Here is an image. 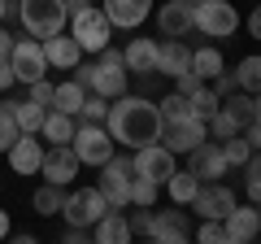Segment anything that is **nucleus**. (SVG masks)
<instances>
[{
  "label": "nucleus",
  "mask_w": 261,
  "mask_h": 244,
  "mask_svg": "<svg viewBox=\"0 0 261 244\" xmlns=\"http://www.w3.org/2000/svg\"><path fill=\"white\" fill-rule=\"evenodd\" d=\"M109 122V135L113 144H126V149H144V144H157L161 140V109L148 101V96H118L105 113Z\"/></svg>",
  "instance_id": "obj_1"
},
{
  "label": "nucleus",
  "mask_w": 261,
  "mask_h": 244,
  "mask_svg": "<svg viewBox=\"0 0 261 244\" xmlns=\"http://www.w3.org/2000/svg\"><path fill=\"white\" fill-rule=\"evenodd\" d=\"M18 13H22V27H27L31 39H48V35H57V31L65 27V18H70L65 0H22Z\"/></svg>",
  "instance_id": "obj_2"
},
{
  "label": "nucleus",
  "mask_w": 261,
  "mask_h": 244,
  "mask_svg": "<svg viewBox=\"0 0 261 244\" xmlns=\"http://www.w3.org/2000/svg\"><path fill=\"white\" fill-rule=\"evenodd\" d=\"M70 35L79 39V48L83 53H100V48H109V18H105V9H96V5H83V9L70 13Z\"/></svg>",
  "instance_id": "obj_3"
},
{
  "label": "nucleus",
  "mask_w": 261,
  "mask_h": 244,
  "mask_svg": "<svg viewBox=\"0 0 261 244\" xmlns=\"http://www.w3.org/2000/svg\"><path fill=\"white\" fill-rule=\"evenodd\" d=\"M70 149H74L79 166H105V161L113 157V135H109V127H100V122H79Z\"/></svg>",
  "instance_id": "obj_4"
},
{
  "label": "nucleus",
  "mask_w": 261,
  "mask_h": 244,
  "mask_svg": "<svg viewBox=\"0 0 261 244\" xmlns=\"http://www.w3.org/2000/svg\"><path fill=\"white\" fill-rule=\"evenodd\" d=\"M126 79H130V70L122 61V53L118 48H100V61H96V75L87 83V92L105 96V101H118V96H126Z\"/></svg>",
  "instance_id": "obj_5"
},
{
  "label": "nucleus",
  "mask_w": 261,
  "mask_h": 244,
  "mask_svg": "<svg viewBox=\"0 0 261 244\" xmlns=\"http://www.w3.org/2000/svg\"><path fill=\"white\" fill-rule=\"evenodd\" d=\"M192 13H196V31L209 39H226L240 31V13L231 0H200V5H192Z\"/></svg>",
  "instance_id": "obj_6"
},
{
  "label": "nucleus",
  "mask_w": 261,
  "mask_h": 244,
  "mask_svg": "<svg viewBox=\"0 0 261 244\" xmlns=\"http://www.w3.org/2000/svg\"><path fill=\"white\" fill-rule=\"evenodd\" d=\"M105 209H109V201L100 197V188H79V192H65L61 218L70 227H96Z\"/></svg>",
  "instance_id": "obj_7"
},
{
  "label": "nucleus",
  "mask_w": 261,
  "mask_h": 244,
  "mask_svg": "<svg viewBox=\"0 0 261 244\" xmlns=\"http://www.w3.org/2000/svg\"><path fill=\"white\" fill-rule=\"evenodd\" d=\"M9 66H13V79L18 83H35V79H48V57H44V44L35 39H13V53H9Z\"/></svg>",
  "instance_id": "obj_8"
},
{
  "label": "nucleus",
  "mask_w": 261,
  "mask_h": 244,
  "mask_svg": "<svg viewBox=\"0 0 261 244\" xmlns=\"http://www.w3.org/2000/svg\"><path fill=\"white\" fill-rule=\"evenodd\" d=\"M130 166H135V175L152 179V183L161 188V183L174 175V153L157 140V144H144V149H130Z\"/></svg>",
  "instance_id": "obj_9"
},
{
  "label": "nucleus",
  "mask_w": 261,
  "mask_h": 244,
  "mask_svg": "<svg viewBox=\"0 0 261 244\" xmlns=\"http://www.w3.org/2000/svg\"><path fill=\"white\" fill-rule=\"evenodd\" d=\"M187 170H192L200 183H218V179L231 170V166H226V153H222V140H218V144L200 140L192 153H187Z\"/></svg>",
  "instance_id": "obj_10"
},
{
  "label": "nucleus",
  "mask_w": 261,
  "mask_h": 244,
  "mask_svg": "<svg viewBox=\"0 0 261 244\" xmlns=\"http://www.w3.org/2000/svg\"><path fill=\"white\" fill-rule=\"evenodd\" d=\"M200 140H209V127L200 118H178V122H166L161 127V144L170 153H192Z\"/></svg>",
  "instance_id": "obj_11"
},
{
  "label": "nucleus",
  "mask_w": 261,
  "mask_h": 244,
  "mask_svg": "<svg viewBox=\"0 0 261 244\" xmlns=\"http://www.w3.org/2000/svg\"><path fill=\"white\" fill-rule=\"evenodd\" d=\"M39 175L48 179V183H70V179H79V157L70 144H53V149L44 153V161H39Z\"/></svg>",
  "instance_id": "obj_12"
},
{
  "label": "nucleus",
  "mask_w": 261,
  "mask_h": 244,
  "mask_svg": "<svg viewBox=\"0 0 261 244\" xmlns=\"http://www.w3.org/2000/svg\"><path fill=\"white\" fill-rule=\"evenodd\" d=\"M192 209L200 218H226L235 209V192L226 183H200V192L192 197Z\"/></svg>",
  "instance_id": "obj_13"
},
{
  "label": "nucleus",
  "mask_w": 261,
  "mask_h": 244,
  "mask_svg": "<svg viewBox=\"0 0 261 244\" xmlns=\"http://www.w3.org/2000/svg\"><path fill=\"white\" fill-rule=\"evenodd\" d=\"M157 27L166 39H183L187 31H196V13L187 0H170V5H161L157 9Z\"/></svg>",
  "instance_id": "obj_14"
},
{
  "label": "nucleus",
  "mask_w": 261,
  "mask_h": 244,
  "mask_svg": "<svg viewBox=\"0 0 261 244\" xmlns=\"http://www.w3.org/2000/svg\"><path fill=\"white\" fill-rule=\"evenodd\" d=\"M39 161H44V144H39L35 131H22L18 140L9 144V166L18 175H39Z\"/></svg>",
  "instance_id": "obj_15"
},
{
  "label": "nucleus",
  "mask_w": 261,
  "mask_h": 244,
  "mask_svg": "<svg viewBox=\"0 0 261 244\" xmlns=\"http://www.w3.org/2000/svg\"><path fill=\"white\" fill-rule=\"evenodd\" d=\"M148 240H157V244H178V240H192L187 214H183V209H161V214H152V231H148Z\"/></svg>",
  "instance_id": "obj_16"
},
{
  "label": "nucleus",
  "mask_w": 261,
  "mask_h": 244,
  "mask_svg": "<svg viewBox=\"0 0 261 244\" xmlns=\"http://www.w3.org/2000/svg\"><path fill=\"white\" fill-rule=\"evenodd\" d=\"M96 188H100V197L109 201V209H126L130 205V175L118 170L113 161L100 166V183H96Z\"/></svg>",
  "instance_id": "obj_17"
},
{
  "label": "nucleus",
  "mask_w": 261,
  "mask_h": 244,
  "mask_svg": "<svg viewBox=\"0 0 261 244\" xmlns=\"http://www.w3.org/2000/svg\"><path fill=\"white\" fill-rule=\"evenodd\" d=\"M100 5H105L109 27H122V31H135L152 9V0H100Z\"/></svg>",
  "instance_id": "obj_18"
},
{
  "label": "nucleus",
  "mask_w": 261,
  "mask_h": 244,
  "mask_svg": "<svg viewBox=\"0 0 261 244\" xmlns=\"http://www.w3.org/2000/svg\"><path fill=\"white\" fill-rule=\"evenodd\" d=\"M157 48L152 39H130L126 53H122V61H126L130 75H140V79H157Z\"/></svg>",
  "instance_id": "obj_19"
},
{
  "label": "nucleus",
  "mask_w": 261,
  "mask_h": 244,
  "mask_svg": "<svg viewBox=\"0 0 261 244\" xmlns=\"http://www.w3.org/2000/svg\"><path fill=\"white\" fill-rule=\"evenodd\" d=\"M44 57H48V66H57V70H74V66H79V57H83V48H79L74 35L57 31V35L44 39Z\"/></svg>",
  "instance_id": "obj_20"
},
{
  "label": "nucleus",
  "mask_w": 261,
  "mask_h": 244,
  "mask_svg": "<svg viewBox=\"0 0 261 244\" xmlns=\"http://www.w3.org/2000/svg\"><path fill=\"white\" fill-rule=\"evenodd\" d=\"M226 223V240L231 244H244V240H252V235L261 231V214H257V205H235L231 214L222 218Z\"/></svg>",
  "instance_id": "obj_21"
},
{
  "label": "nucleus",
  "mask_w": 261,
  "mask_h": 244,
  "mask_svg": "<svg viewBox=\"0 0 261 244\" xmlns=\"http://www.w3.org/2000/svg\"><path fill=\"white\" fill-rule=\"evenodd\" d=\"M183 70H192V48H187L183 39H166V44L157 48V75L174 79V75H183Z\"/></svg>",
  "instance_id": "obj_22"
},
{
  "label": "nucleus",
  "mask_w": 261,
  "mask_h": 244,
  "mask_svg": "<svg viewBox=\"0 0 261 244\" xmlns=\"http://www.w3.org/2000/svg\"><path fill=\"white\" fill-rule=\"evenodd\" d=\"M74 113H61V109H48L44 113V127H39V135H44L48 144H70L74 140Z\"/></svg>",
  "instance_id": "obj_23"
},
{
  "label": "nucleus",
  "mask_w": 261,
  "mask_h": 244,
  "mask_svg": "<svg viewBox=\"0 0 261 244\" xmlns=\"http://www.w3.org/2000/svg\"><path fill=\"white\" fill-rule=\"evenodd\" d=\"M96 240L100 244H126V240H135V235H130V223L118 214V209H105L100 223H96Z\"/></svg>",
  "instance_id": "obj_24"
},
{
  "label": "nucleus",
  "mask_w": 261,
  "mask_h": 244,
  "mask_svg": "<svg viewBox=\"0 0 261 244\" xmlns=\"http://www.w3.org/2000/svg\"><path fill=\"white\" fill-rule=\"evenodd\" d=\"M83 96H87V87L79 83V79H70V83H57V87H53V109H61V113H79V109H83Z\"/></svg>",
  "instance_id": "obj_25"
},
{
  "label": "nucleus",
  "mask_w": 261,
  "mask_h": 244,
  "mask_svg": "<svg viewBox=\"0 0 261 244\" xmlns=\"http://www.w3.org/2000/svg\"><path fill=\"white\" fill-rule=\"evenodd\" d=\"M13 105V122H18V131H35L39 135V127H44V105H35V101H9Z\"/></svg>",
  "instance_id": "obj_26"
},
{
  "label": "nucleus",
  "mask_w": 261,
  "mask_h": 244,
  "mask_svg": "<svg viewBox=\"0 0 261 244\" xmlns=\"http://www.w3.org/2000/svg\"><path fill=\"white\" fill-rule=\"evenodd\" d=\"M166 188H170V197H174V205H192V197L200 192V179H196L192 170H183V175L174 170V175L166 179Z\"/></svg>",
  "instance_id": "obj_27"
},
{
  "label": "nucleus",
  "mask_w": 261,
  "mask_h": 244,
  "mask_svg": "<svg viewBox=\"0 0 261 244\" xmlns=\"http://www.w3.org/2000/svg\"><path fill=\"white\" fill-rule=\"evenodd\" d=\"M35 214H44V218H53V214H61V205H65V188L61 183H44V188L35 192Z\"/></svg>",
  "instance_id": "obj_28"
},
{
  "label": "nucleus",
  "mask_w": 261,
  "mask_h": 244,
  "mask_svg": "<svg viewBox=\"0 0 261 244\" xmlns=\"http://www.w3.org/2000/svg\"><path fill=\"white\" fill-rule=\"evenodd\" d=\"M187 101H192V118L209 122V118H214V113H218V105H222V96H218L214 87H205V83H200V87H196L192 96H187Z\"/></svg>",
  "instance_id": "obj_29"
},
{
  "label": "nucleus",
  "mask_w": 261,
  "mask_h": 244,
  "mask_svg": "<svg viewBox=\"0 0 261 244\" xmlns=\"http://www.w3.org/2000/svg\"><path fill=\"white\" fill-rule=\"evenodd\" d=\"M235 83H240V92H248V96L261 92V57H244L240 66H235Z\"/></svg>",
  "instance_id": "obj_30"
},
{
  "label": "nucleus",
  "mask_w": 261,
  "mask_h": 244,
  "mask_svg": "<svg viewBox=\"0 0 261 244\" xmlns=\"http://www.w3.org/2000/svg\"><path fill=\"white\" fill-rule=\"evenodd\" d=\"M192 70L209 83V79L222 70V53H218V48H209V44H205V48H192Z\"/></svg>",
  "instance_id": "obj_31"
},
{
  "label": "nucleus",
  "mask_w": 261,
  "mask_h": 244,
  "mask_svg": "<svg viewBox=\"0 0 261 244\" xmlns=\"http://www.w3.org/2000/svg\"><path fill=\"white\" fill-rule=\"evenodd\" d=\"M222 109L231 113V118L240 122V127H248V122H252V96H248V92H240V87H235L231 96H222Z\"/></svg>",
  "instance_id": "obj_32"
},
{
  "label": "nucleus",
  "mask_w": 261,
  "mask_h": 244,
  "mask_svg": "<svg viewBox=\"0 0 261 244\" xmlns=\"http://www.w3.org/2000/svg\"><path fill=\"white\" fill-rule=\"evenodd\" d=\"M161 109V122H178V118H192V101H187L183 92H170L166 101H157Z\"/></svg>",
  "instance_id": "obj_33"
},
{
  "label": "nucleus",
  "mask_w": 261,
  "mask_h": 244,
  "mask_svg": "<svg viewBox=\"0 0 261 244\" xmlns=\"http://www.w3.org/2000/svg\"><path fill=\"white\" fill-rule=\"evenodd\" d=\"M130 205H157V183L144 175H130Z\"/></svg>",
  "instance_id": "obj_34"
},
{
  "label": "nucleus",
  "mask_w": 261,
  "mask_h": 244,
  "mask_svg": "<svg viewBox=\"0 0 261 244\" xmlns=\"http://www.w3.org/2000/svg\"><path fill=\"white\" fill-rule=\"evenodd\" d=\"M205 127H209V131H214V135H218V140H231V135H240V131H244V127H240V122H235V118H231V113H226V109H222V105H218V113H214V118H209V122H205Z\"/></svg>",
  "instance_id": "obj_35"
},
{
  "label": "nucleus",
  "mask_w": 261,
  "mask_h": 244,
  "mask_svg": "<svg viewBox=\"0 0 261 244\" xmlns=\"http://www.w3.org/2000/svg\"><path fill=\"white\" fill-rule=\"evenodd\" d=\"M222 153H226V166H244L252 157V144L244 135H231V140H222Z\"/></svg>",
  "instance_id": "obj_36"
},
{
  "label": "nucleus",
  "mask_w": 261,
  "mask_h": 244,
  "mask_svg": "<svg viewBox=\"0 0 261 244\" xmlns=\"http://www.w3.org/2000/svg\"><path fill=\"white\" fill-rule=\"evenodd\" d=\"M18 122H13V105H0V153H9V144L18 140Z\"/></svg>",
  "instance_id": "obj_37"
},
{
  "label": "nucleus",
  "mask_w": 261,
  "mask_h": 244,
  "mask_svg": "<svg viewBox=\"0 0 261 244\" xmlns=\"http://www.w3.org/2000/svg\"><path fill=\"white\" fill-rule=\"evenodd\" d=\"M105 113H109V101H105V96H96V92H87L79 118H83V122H105Z\"/></svg>",
  "instance_id": "obj_38"
},
{
  "label": "nucleus",
  "mask_w": 261,
  "mask_h": 244,
  "mask_svg": "<svg viewBox=\"0 0 261 244\" xmlns=\"http://www.w3.org/2000/svg\"><path fill=\"white\" fill-rule=\"evenodd\" d=\"M244 183H248V197L261 205V153L244 161Z\"/></svg>",
  "instance_id": "obj_39"
},
{
  "label": "nucleus",
  "mask_w": 261,
  "mask_h": 244,
  "mask_svg": "<svg viewBox=\"0 0 261 244\" xmlns=\"http://www.w3.org/2000/svg\"><path fill=\"white\" fill-rule=\"evenodd\" d=\"M196 240L200 244H226V223L222 218H205V227L196 231Z\"/></svg>",
  "instance_id": "obj_40"
},
{
  "label": "nucleus",
  "mask_w": 261,
  "mask_h": 244,
  "mask_svg": "<svg viewBox=\"0 0 261 244\" xmlns=\"http://www.w3.org/2000/svg\"><path fill=\"white\" fill-rule=\"evenodd\" d=\"M130 235H148L152 231V205H140V214H130Z\"/></svg>",
  "instance_id": "obj_41"
},
{
  "label": "nucleus",
  "mask_w": 261,
  "mask_h": 244,
  "mask_svg": "<svg viewBox=\"0 0 261 244\" xmlns=\"http://www.w3.org/2000/svg\"><path fill=\"white\" fill-rule=\"evenodd\" d=\"M31 101L44 105V109H53V83H48V79H35V83H31Z\"/></svg>",
  "instance_id": "obj_42"
},
{
  "label": "nucleus",
  "mask_w": 261,
  "mask_h": 244,
  "mask_svg": "<svg viewBox=\"0 0 261 244\" xmlns=\"http://www.w3.org/2000/svg\"><path fill=\"white\" fill-rule=\"evenodd\" d=\"M209 83H214V92H218V96H231L235 87H240V83H235V75H226V70H218V75L209 79Z\"/></svg>",
  "instance_id": "obj_43"
},
{
  "label": "nucleus",
  "mask_w": 261,
  "mask_h": 244,
  "mask_svg": "<svg viewBox=\"0 0 261 244\" xmlns=\"http://www.w3.org/2000/svg\"><path fill=\"white\" fill-rule=\"evenodd\" d=\"M174 79H178V92H183V96H192V92H196V87L205 83V79L196 75V70H183V75H174Z\"/></svg>",
  "instance_id": "obj_44"
},
{
  "label": "nucleus",
  "mask_w": 261,
  "mask_h": 244,
  "mask_svg": "<svg viewBox=\"0 0 261 244\" xmlns=\"http://www.w3.org/2000/svg\"><path fill=\"white\" fill-rule=\"evenodd\" d=\"M13 83H18V79H13V66H9V57H5V61H0V92H9Z\"/></svg>",
  "instance_id": "obj_45"
},
{
  "label": "nucleus",
  "mask_w": 261,
  "mask_h": 244,
  "mask_svg": "<svg viewBox=\"0 0 261 244\" xmlns=\"http://www.w3.org/2000/svg\"><path fill=\"white\" fill-rule=\"evenodd\" d=\"M248 35H252V39H261V5L252 9V18H248Z\"/></svg>",
  "instance_id": "obj_46"
},
{
  "label": "nucleus",
  "mask_w": 261,
  "mask_h": 244,
  "mask_svg": "<svg viewBox=\"0 0 261 244\" xmlns=\"http://www.w3.org/2000/svg\"><path fill=\"white\" fill-rule=\"evenodd\" d=\"M13 53V35H9V31H5V27H0V61H5V57H9Z\"/></svg>",
  "instance_id": "obj_47"
},
{
  "label": "nucleus",
  "mask_w": 261,
  "mask_h": 244,
  "mask_svg": "<svg viewBox=\"0 0 261 244\" xmlns=\"http://www.w3.org/2000/svg\"><path fill=\"white\" fill-rule=\"evenodd\" d=\"M65 240H70V244H83V240H87V227H70V231H65Z\"/></svg>",
  "instance_id": "obj_48"
},
{
  "label": "nucleus",
  "mask_w": 261,
  "mask_h": 244,
  "mask_svg": "<svg viewBox=\"0 0 261 244\" xmlns=\"http://www.w3.org/2000/svg\"><path fill=\"white\" fill-rule=\"evenodd\" d=\"M248 144H257V149H261V122H257V118L248 122Z\"/></svg>",
  "instance_id": "obj_49"
},
{
  "label": "nucleus",
  "mask_w": 261,
  "mask_h": 244,
  "mask_svg": "<svg viewBox=\"0 0 261 244\" xmlns=\"http://www.w3.org/2000/svg\"><path fill=\"white\" fill-rule=\"evenodd\" d=\"M252 118H257V122H261V92H257V96H252Z\"/></svg>",
  "instance_id": "obj_50"
},
{
  "label": "nucleus",
  "mask_w": 261,
  "mask_h": 244,
  "mask_svg": "<svg viewBox=\"0 0 261 244\" xmlns=\"http://www.w3.org/2000/svg\"><path fill=\"white\" fill-rule=\"evenodd\" d=\"M83 5H92V0H65V9L74 13V9H83Z\"/></svg>",
  "instance_id": "obj_51"
},
{
  "label": "nucleus",
  "mask_w": 261,
  "mask_h": 244,
  "mask_svg": "<svg viewBox=\"0 0 261 244\" xmlns=\"http://www.w3.org/2000/svg\"><path fill=\"white\" fill-rule=\"evenodd\" d=\"M0 235H9V214L0 209Z\"/></svg>",
  "instance_id": "obj_52"
},
{
  "label": "nucleus",
  "mask_w": 261,
  "mask_h": 244,
  "mask_svg": "<svg viewBox=\"0 0 261 244\" xmlns=\"http://www.w3.org/2000/svg\"><path fill=\"white\" fill-rule=\"evenodd\" d=\"M9 5H13V0H0V22H5V13H9Z\"/></svg>",
  "instance_id": "obj_53"
},
{
  "label": "nucleus",
  "mask_w": 261,
  "mask_h": 244,
  "mask_svg": "<svg viewBox=\"0 0 261 244\" xmlns=\"http://www.w3.org/2000/svg\"><path fill=\"white\" fill-rule=\"evenodd\" d=\"M187 5H200V0H187Z\"/></svg>",
  "instance_id": "obj_54"
}]
</instances>
